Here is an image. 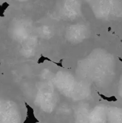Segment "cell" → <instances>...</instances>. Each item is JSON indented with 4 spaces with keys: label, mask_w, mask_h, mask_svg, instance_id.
I'll return each mask as SVG.
<instances>
[{
    "label": "cell",
    "mask_w": 122,
    "mask_h": 123,
    "mask_svg": "<svg viewBox=\"0 0 122 123\" xmlns=\"http://www.w3.org/2000/svg\"><path fill=\"white\" fill-rule=\"evenodd\" d=\"M55 83L56 86L62 94L65 95L67 97H77V95L78 94L79 99L80 97L79 96L78 92V91H81L83 94L87 96L88 91L87 90H80V87L86 86L85 84H80L75 80L74 77L70 74L67 73H63V72H59L56 74L55 78Z\"/></svg>",
    "instance_id": "obj_1"
},
{
    "label": "cell",
    "mask_w": 122,
    "mask_h": 123,
    "mask_svg": "<svg viewBox=\"0 0 122 123\" xmlns=\"http://www.w3.org/2000/svg\"><path fill=\"white\" fill-rule=\"evenodd\" d=\"M107 111L106 107L99 105L94 107L89 113V123H106Z\"/></svg>",
    "instance_id": "obj_4"
},
{
    "label": "cell",
    "mask_w": 122,
    "mask_h": 123,
    "mask_svg": "<svg viewBox=\"0 0 122 123\" xmlns=\"http://www.w3.org/2000/svg\"><path fill=\"white\" fill-rule=\"evenodd\" d=\"M9 6V4L7 2H5L2 5H0V15H2V13L4 12V10Z\"/></svg>",
    "instance_id": "obj_6"
},
{
    "label": "cell",
    "mask_w": 122,
    "mask_h": 123,
    "mask_svg": "<svg viewBox=\"0 0 122 123\" xmlns=\"http://www.w3.org/2000/svg\"><path fill=\"white\" fill-rule=\"evenodd\" d=\"M89 109L87 106H80L75 114V123H89Z\"/></svg>",
    "instance_id": "obj_5"
},
{
    "label": "cell",
    "mask_w": 122,
    "mask_h": 123,
    "mask_svg": "<svg viewBox=\"0 0 122 123\" xmlns=\"http://www.w3.org/2000/svg\"><path fill=\"white\" fill-rule=\"evenodd\" d=\"M40 90L37 95L36 102L39 106L45 112H52L55 105V96L52 85L49 83L41 85Z\"/></svg>",
    "instance_id": "obj_2"
},
{
    "label": "cell",
    "mask_w": 122,
    "mask_h": 123,
    "mask_svg": "<svg viewBox=\"0 0 122 123\" xmlns=\"http://www.w3.org/2000/svg\"><path fill=\"white\" fill-rule=\"evenodd\" d=\"M88 35L86 26L77 25L69 26L67 29L66 36L68 40L72 43H79L86 39Z\"/></svg>",
    "instance_id": "obj_3"
}]
</instances>
